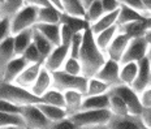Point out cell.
<instances>
[{
	"mask_svg": "<svg viewBox=\"0 0 151 129\" xmlns=\"http://www.w3.org/2000/svg\"><path fill=\"white\" fill-rule=\"evenodd\" d=\"M42 63H31V64H27L26 67L24 68V71L21 72L20 74L17 76V78L13 81L14 84L20 85V86L25 87V89H29L33 86L34 81L39 73L40 68H42Z\"/></svg>",
	"mask_w": 151,
	"mask_h": 129,
	"instance_id": "5bb4252c",
	"label": "cell"
},
{
	"mask_svg": "<svg viewBox=\"0 0 151 129\" xmlns=\"http://www.w3.org/2000/svg\"><path fill=\"white\" fill-rule=\"evenodd\" d=\"M0 99L8 100L18 107L42 102L40 97H37L29 89H25L14 82H5V81H0Z\"/></svg>",
	"mask_w": 151,
	"mask_h": 129,
	"instance_id": "3957f363",
	"label": "cell"
},
{
	"mask_svg": "<svg viewBox=\"0 0 151 129\" xmlns=\"http://www.w3.org/2000/svg\"><path fill=\"white\" fill-rule=\"evenodd\" d=\"M108 100H109L108 108H109V111L112 112V115H127V114H129L125 102L122 100L121 97L117 93H115L112 89H109V91H108Z\"/></svg>",
	"mask_w": 151,
	"mask_h": 129,
	"instance_id": "f1b7e54d",
	"label": "cell"
},
{
	"mask_svg": "<svg viewBox=\"0 0 151 129\" xmlns=\"http://www.w3.org/2000/svg\"><path fill=\"white\" fill-rule=\"evenodd\" d=\"M51 87H52V73L46 67L42 65V68H40L33 86L30 87V91L33 94H35L37 97H42L43 94L48 89H51Z\"/></svg>",
	"mask_w": 151,
	"mask_h": 129,
	"instance_id": "9a60e30c",
	"label": "cell"
},
{
	"mask_svg": "<svg viewBox=\"0 0 151 129\" xmlns=\"http://www.w3.org/2000/svg\"><path fill=\"white\" fill-rule=\"evenodd\" d=\"M111 89L115 91V93H117L122 98V100H124L125 104L128 107L129 114L141 116L143 106H142V103H141L139 94L136 93L130 86L124 85V84H119V85H116V86H112Z\"/></svg>",
	"mask_w": 151,
	"mask_h": 129,
	"instance_id": "ba28073f",
	"label": "cell"
},
{
	"mask_svg": "<svg viewBox=\"0 0 151 129\" xmlns=\"http://www.w3.org/2000/svg\"><path fill=\"white\" fill-rule=\"evenodd\" d=\"M146 59L149 60V63L151 64V43H149V47H147V52H146Z\"/></svg>",
	"mask_w": 151,
	"mask_h": 129,
	"instance_id": "db71d44e",
	"label": "cell"
},
{
	"mask_svg": "<svg viewBox=\"0 0 151 129\" xmlns=\"http://www.w3.org/2000/svg\"><path fill=\"white\" fill-rule=\"evenodd\" d=\"M0 18H1V14H0Z\"/></svg>",
	"mask_w": 151,
	"mask_h": 129,
	"instance_id": "680465c9",
	"label": "cell"
},
{
	"mask_svg": "<svg viewBox=\"0 0 151 129\" xmlns=\"http://www.w3.org/2000/svg\"><path fill=\"white\" fill-rule=\"evenodd\" d=\"M33 42V27L25 29L20 33L13 35V47L16 56L22 55L24 51L27 48V46Z\"/></svg>",
	"mask_w": 151,
	"mask_h": 129,
	"instance_id": "44dd1931",
	"label": "cell"
},
{
	"mask_svg": "<svg viewBox=\"0 0 151 129\" xmlns=\"http://www.w3.org/2000/svg\"><path fill=\"white\" fill-rule=\"evenodd\" d=\"M63 71L67 72L69 74H82V67L78 58H73V56H68L67 60L63 64Z\"/></svg>",
	"mask_w": 151,
	"mask_h": 129,
	"instance_id": "74e56055",
	"label": "cell"
},
{
	"mask_svg": "<svg viewBox=\"0 0 151 129\" xmlns=\"http://www.w3.org/2000/svg\"><path fill=\"white\" fill-rule=\"evenodd\" d=\"M143 37H145V39L147 40V43H151V29H146V30H145Z\"/></svg>",
	"mask_w": 151,
	"mask_h": 129,
	"instance_id": "f907efd6",
	"label": "cell"
},
{
	"mask_svg": "<svg viewBox=\"0 0 151 129\" xmlns=\"http://www.w3.org/2000/svg\"><path fill=\"white\" fill-rule=\"evenodd\" d=\"M34 27L40 31L43 35L46 37L50 42L55 46H59L61 42L60 39V24H43V22H37Z\"/></svg>",
	"mask_w": 151,
	"mask_h": 129,
	"instance_id": "ac0fdd59",
	"label": "cell"
},
{
	"mask_svg": "<svg viewBox=\"0 0 151 129\" xmlns=\"http://www.w3.org/2000/svg\"><path fill=\"white\" fill-rule=\"evenodd\" d=\"M21 56H24V59L29 63V64H31V63H42L43 64L42 55L39 53V51L37 50V47H35V45H34L33 42L27 46V48L25 50L24 53Z\"/></svg>",
	"mask_w": 151,
	"mask_h": 129,
	"instance_id": "f35d334b",
	"label": "cell"
},
{
	"mask_svg": "<svg viewBox=\"0 0 151 129\" xmlns=\"http://www.w3.org/2000/svg\"><path fill=\"white\" fill-rule=\"evenodd\" d=\"M82 38H83V31H77V33L73 34V37L70 39V45H69V56L78 58L81 45H82Z\"/></svg>",
	"mask_w": 151,
	"mask_h": 129,
	"instance_id": "ab89813d",
	"label": "cell"
},
{
	"mask_svg": "<svg viewBox=\"0 0 151 129\" xmlns=\"http://www.w3.org/2000/svg\"><path fill=\"white\" fill-rule=\"evenodd\" d=\"M26 5H33V7L40 8V7H47V5H52L50 0H24Z\"/></svg>",
	"mask_w": 151,
	"mask_h": 129,
	"instance_id": "c3c4849f",
	"label": "cell"
},
{
	"mask_svg": "<svg viewBox=\"0 0 151 129\" xmlns=\"http://www.w3.org/2000/svg\"><path fill=\"white\" fill-rule=\"evenodd\" d=\"M117 13H119V9L117 11H113V12H107V13H103L95 22H93L90 25V30L93 31L94 34L99 33V31L107 29V27L112 26V25H116V18H117Z\"/></svg>",
	"mask_w": 151,
	"mask_h": 129,
	"instance_id": "484cf974",
	"label": "cell"
},
{
	"mask_svg": "<svg viewBox=\"0 0 151 129\" xmlns=\"http://www.w3.org/2000/svg\"><path fill=\"white\" fill-rule=\"evenodd\" d=\"M24 5V0H4L0 4V14H1V17H11Z\"/></svg>",
	"mask_w": 151,
	"mask_h": 129,
	"instance_id": "e575fe53",
	"label": "cell"
},
{
	"mask_svg": "<svg viewBox=\"0 0 151 129\" xmlns=\"http://www.w3.org/2000/svg\"><path fill=\"white\" fill-rule=\"evenodd\" d=\"M81 1V4H82V7H83V9H86L89 5L91 4L93 1H95V0H80Z\"/></svg>",
	"mask_w": 151,
	"mask_h": 129,
	"instance_id": "f5cc1de1",
	"label": "cell"
},
{
	"mask_svg": "<svg viewBox=\"0 0 151 129\" xmlns=\"http://www.w3.org/2000/svg\"><path fill=\"white\" fill-rule=\"evenodd\" d=\"M149 86H151V69H150V76H149Z\"/></svg>",
	"mask_w": 151,
	"mask_h": 129,
	"instance_id": "9f6ffc18",
	"label": "cell"
},
{
	"mask_svg": "<svg viewBox=\"0 0 151 129\" xmlns=\"http://www.w3.org/2000/svg\"><path fill=\"white\" fill-rule=\"evenodd\" d=\"M141 119H142L146 129H151V107H143Z\"/></svg>",
	"mask_w": 151,
	"mask_h": 129,
	"instance_id": "7dc6e473",
	"label": "cell"
},
{
	"mask_svg": "<svg viewBox=\"0 0 151 129\" xmlns=\"http://www.w3.org/2000/svg\"><path fill=\"white\" fill-rule=\"evenodd\" d=\"M60 9H58L53 5H47V7L38 8L37 12V22L43 24H60Z\"/></svg>",
	"mask_w": 151,
	"mask_h": 129,
	"instance_id": "ffe728a7",
	"label": "cell"
},
{
	"mask_svg": "<svg viewBox=\"0 0 151 129\" xmlns=\"http://www.w3.org/2000/svg\"><path fill=\"white\" fill-rule=\"evenodd\" d=\"M63 5V12H67L69 14L85 17V9L80 0H60Z\"/></svg>",
	"mask_w": 151,
	"mask_h": 129,
	"instance_id": "8d00e7d4",
	"label": "cell"
},
{
	"mask_svg": "<svg viewBox=\"0 0 151 129\" xmlns=\"http://www.w3.org/2000/svg\"><path fill=\"white\" fill-rule=\"evenodd\" d=\"M103 13H104V11L102 8L100 0H95V1H93L89 7L85 9V18L89 22V25H91L93 22H95Z\"/></svg>",
	"mask_w": 151,
	"mask_h": 129,
	"instance_id": "d590c367",
	"label": "cell"
},
{
	"mask_svg": "<svg viewBox=\"0 0 151 129\" xmlns=\"http://www.w3.org/2000/svg\"><path fill=\"white\" fill-rule=\"evenodd\" d=\"M119 72H120V63L107 58L104 64L100 67V69L96 72V74L94 77L102 80L103 82L108 84L109 86L112 87V86H116V85L120 84Z\"/></svg>",
	"mask_w": 151,
	"mask_h": 129,
	"instance_id": "30bf717a",
	"label": "cell"
},
{
	"mask_svg": "<svg viewBox=\"0 0 151 129\" xmlns=\"http://www.w3.org/2000/svg\"><path fill=\"white\" fill-rule=\"evenodd\" d=\"M147 47H149V43H147V40L145 39L143 35H138V37L130 38L127 48H125V51L121 56L120 64H122V63H129V61L138 63L141 59L146 58Z\"/></svg>",
	"mask_w": 151,
	"mask_h": 129,
	"instance_id": "52a82bcc",
	"label": "cell"
},
{
	"mask_svg": "<svg viewBox=\"0 0 151 129\" xmlns=\"http://www.w3.org/2000/svg\"><path fill=\"white\" fill-rule=\"evenodd\" d=\"M100 4H102V8H103V11H104V13L117 11V9L120 8V1H119V0H100Z\"/></svg>",
	"mask_w": 151,
	"mask_h": 129,
	"instance_id": "7bdbcfd3",
	"label": "cell"
},
{
	"mask_svg": "<svg viewBox=\"0 0 151 129\" xmlns=\"http://www.w3.org/2000/svg\"><path fill=\"white\" fill-rule=\"evenodd\" d=\"M78 60L82 67V74L85 77H94L107 60L106 53L96 46L94 33L90 30V26L83 30L82 45L78 53Z\"/></svg>",
	"mask_w": 151,
	"mask_h": 129,
	"instance_id": "6da1fadb",
	"label": "cell"
},
{
	"mask_svg": "<svg viewBox=\"0 0 151 129\" xmlns=\"http://www.w3.org/2000/svg\"><path fill=\"white\" fill-rule=\"evenodd\" d=\"M38 107L40 108V111L43 112V115L48 119L50 121L55 123V121H59L61 119L67 117L68 114H67V110L63 108V107H58V106H52V104H48V103H38Z\"/></svg>",
	"mask_w": 151,
	"mask_h": 129,
	"instance_id": "d4e9b609",
	"label": "cell"
},
{
	"mask_svg": "<svg viewBox=\"0 0 151 129\" xmlns=\"http://www.w3.org/2000/svg\"><path fill=\"white\" fill-rule=\"evenodd\" d=\"M14 56L16 53L13 47V35H9L7 39H4L0 43V81H1L5 67Z\"/></svg>",
	"mask_w": 151,
	"mask_h": 129,
	"instance_id": "e0dca14e",
	"label": "cell"
},
{
	"mask_svg": "<svg viewBox=\"0 0 151 129\" xmlns=\"http://www.w3.org/2000/svg\"><path fill=\"white\" fill-rule=\"evenodd\" d=\"M0 128H25V123L20 114L0 111Z\"/></svg>",
	"mask_w": 151,
	"mask_h": 129,
	"instance_id": "f546056e",
	"label": "cell"
},
{
	"mask_svg": "<svg viewBox=\"0 0 151 129\" xmlns=\"http://www.w3.org/2000/svg\"><path fill=\"white\" fill-rule=\"evenodd\" d=\"M143 7L146 9V12L149 13V16H151V0H142Z\"/></svg>",
	"mask_w": 151,
	"mask_h": 129,
	"instance_id": "681fc988",
	"label": "cell"
},
{
	"mask_svg": "<svg viewBox=\"0 0 151 129\" xmlns=\"http://www.w3.org/2000/svg\"><path fill=\"white\" fill-rule=\"evenodd\" d=\"M150 69H151V64L149 63L146 58L141 59L138 61V72L137 76L134 78L133 84L130 85V87L133 89L136 93L141 94L142 91L149 86V76H150Z\"/></svg>",
	"mask_w": 151,
	"mask_h": 129,
	"instance_id": "4fadbf2b",
	"label": "cell"
},
{
	"mask_svg": "<svg viewBox=\"0 0 151 129\" xmlns=\"http://www.w3.org/2000/svg\"><path fill=\"white\" fill-rule=\"evenodd\" d=\"M137 72H138V63L137 61H129V63H122V64H120V72H119L120 84L130 86L137 76Z\"/></svg>",
	"mask_w": 151,
	"mask_h": 129,
	"instance_id": "cb8c5ba5",
	"label": "cell"
},
{
	"mask_svg": "<svg viewBox=\"0 0 151 129\" xmlns=\"http://www.w3.org/2000/svg\"><path fill=\"white\" fill-rule=\"evenodd\" d=\"M37 12L38 8L33 7V5H26L25 4L21 9L9 17V22H11V34L20 33L25 29L33 27L37 24Z\"/></svg>",
	"mask_w": 151,
	"mask_h": 129,
	"instance_id": "5b68a950",
	"label": "cell"
},
{
	"mask_svg": "<svg viewBox=\"0 0 151 129\" xmlns=\"http://www.w3.org/2000/svg\"><path fill=\"white\" fill-rule=\"evenodd\" d=\"M21 107L13 104V103L8 102V100L0 99V111L3 112H13V114H20Z\"/></svg>",
	"mask_w": 151,
	"mask_h": 129,
	"instance_id": "ee69618b",
	"label": "cell"
},
{
	"mask_svg": "<svg viewBox=\"0 0 151 129\" xmlns=\"http://www.w3.org/2000/svg\"><path fill=\"white\" fill-rule=\"evenodd\" d=\"M106 128L111 129H146L142 119L138 115H112L109 121L107 123Z\"/></svg>",
	"mask_w": 151,
	"mask_h": 129,
	"instance_id": "9c48e42d",
	"label": "cell"
},
{
	"mask_svg": "<svg viewBox=\"0 0 151 129\" xmlns=\"http://www.w3.org/2000/svg\"><path fill=\"white\" fill-rule=\"evenodd\" d=\"M11 34V22L9 17H1L0 18V43L4 39H7Z\"/></svg>",
	"mask_w": 151,
	"mask_h": 129,
	"instance_id": "b9f144b4",
	"label": "cell"
},
{
	"mask_svg": "<svg viewBox=\"0 0 151 129\" xmlns=\"http://www.w3.org/2000/svg\"><path fill=\"white\" fill-rule=\"evenodd\" d=\"M139 99L143 107H151V86H147L139 94Z\"/></svg>",
	"mask_w": 151,
	"mask_h": 129,
	"instance_id": "bcb514c9",
	"label": "cell"
},
{
	"mask_svg": "<svg viewBox=\"0 0 151 129\" xmlns=\"http://www.w3.org/2000/svg\"><path fill=\"white\" fill-rule=\"evenodd\" d=\"M51 128H69V129H74V124L73 121L69 119V116H67V117L61 119V120L59 121H55L51 124Z\"/></svg>",
	"mask_w": 151,
	"mask_h": 129,
	"instance_id": "f6af8a7d",
	"label": "cell"
},
{
	"mask_svg": "<svg viewBox=\"0 0 151 129\" xmlns=\"http://www.w3.org/2000/svg\"><path fill=\"white\" fill-rule=\"evenodd\" d=\"M20 115L24 119L25 128H34V129L51 128V121L43 115V112L38 107V103L21 106Z\"/></svg>",
	"mask_w": 151,
	"mask_h": 129,
	"instance_id": "8992f818",
	"label": "cell"
},
{
	"mask_svg": "<svg viewBox=\"0 0 151 129\" xmlns=\"http://www.w3.org/2000/svg\"><path fill=\"white\" fill-rule=\"evenodd\" d=\"M108 104H109L108 93L99 94V95H85L83 100H82V106H81V110L108 108Z\"/></svg>",
	"mask_w": 151,
	"mask_h": 129,
	"instance_id": "7402d4cb",
	"label": "cell"
},
{
	"mask_svg": "<svg viewBox=\"0 0 151 129\" xmlns=\"http://www.w3.org/2000/svg\"><path fill=\"white\" fill-rule=\"evenodd\" d=\"M145 18L138 20V21H134V22H129V24L121 25V26H117V29H119V31H122V33H125L127 35H129L130 38H133V37H138V35H143L145 30H146Z\"/></svg>",
	"mask_w": 151,
	"mask_h": 129,
	"instance_id": "d6a6232c",
	"label": "cell"
},
{
	"mask_svg": "<svg viewBox=\"0 0 151 129\" xmlns=\"http://www.w3.org/2000/svg\"><path fill=\"white\" fill-rule=\"evenodd\" d=\"M112 112L109 108L99 110H81L69 115L76 128H106Z\"/></svg>",
	"mask_w": 151,
	"mask_h": 129,
	"instance_id": "7a4b0ae2",
	"label": "cell"
},
{
	"mask_svg": "<svg viewBox=\"0 0 151 129\" xmlns=\"http://www.w3.org/2000/svg\"><path fill=\"white\" fill-rule=\"evenodd\" d=\"M69 56V46L67 45H59L52 48L50 55L47 56L43 61V67H46L50 72H55L63 68V64Z\"/></svg>",
	"mask_w": 151,
	"mask_h": 129,
	"instance_id": "7c38bea8",
	"label": "cell"
},
{
	"mask_svg": "<svg viewBox=\"0 0 151 129\" xmlns=\"http://www.w3.org/2000/svg\"><path fill=\"white\" fill-rule=\"evenodd\" d=\"M111 86L108 84L103 82L102 80L96 77H89L87 80V87L85 91V95H99V94L108 93Z\"/></svg>",
	"mask_w": 151,
	"mask_h": 129,
	"instance_id": "1f68e13d",
	"label": "cell"
},
{
	"mask_svg": "<svg viewBox=\"0 0 151 129\" xmlns=\"http://www.w3.org/2000/svg\"><path fill=\"white\" fill-rule=\"evenodd\" d=\"M145 18L141 13H138L137 11L127 7L124 4H120V8H119V13H117V18H116V25L117 26H121V25L129 24V22H134V21L142 20Z\"/></svg>",
	"mask_w": 151,
	"mask_h": 129,
	"instance_id": "4316f807",
	"label": "cell"
},
{
	"mask_svg": "<svg viewBox=\"0 0 151 129\" xmlns=\"http://www.w3.org/2000/svg\"><path fill=\"white\" fill-rule=\"evenodd\" d=\"M51 73H52V87L63 91V93L67 90H77L81 91L85 95L89 77H85L83 74H69L63 69L51 72Z\"/></svg>",
	"mask_w": 151,
	"mask_h": 129,
	"instance_id": "277c9868",
	"label": "cell"
},
{
	"mask_svg": "<svg viewBox=\"0 0 151 129\" xmlns=\"http://www.w3.org/2000/svg\"><path fill=\"white\" fill-rule=\"evenodd\" d=\"M51 1V4L53 5V7H56L58 9H60V11H63V5L60 3V0H50Z\"/></svg>",
	"mask_w": 151,
	"mask_h": 129,
	"instance_id": "816d5d0a",
	"label": "cell"
},
{
	"mask_svg": "<svg viewBox=\"0 0 151 129\" xmlns=\"http://www.w3.org/2000/svg\"><path fill=\"white\" fill-rule=\"evenodd\" d=\"M33 43L35 45L37 50L39 51L40 55H42L43 61H45V59L50 55V52L52 51L53 45L40 33V31H38L34 26H33Z\"/></svg>",
	"mask_w": 151,
	"mask_h": 129,
	"instance_id": "83f0119b",
	"label": "cell"
},
{
	"mask_svg": "<svg viewBox=\"0 0 151 129\" xmlns=\"http://www.w3.org/2000/svg\"><path fill=\"white\" fill-rule=\"evenodd\" d=\"M119 1H120V4H124V5H127V7L137 11L138 13H141L143 17H147V16H149V13H147L146 9L143 7L142 0H119Z\"/></svg>",
	"mask_w": 151,
	"mask_h": 129,
	"instance_id": "60d3db41",
	"label": "cell"
},
{
	"mask_svg": "<svg viewBox=\"0 0 151 129\" xmlns=\"http://www.w3.org/2000/svg\"><path fill=\"white\" fill-rule=\"evenodd\" d=\"M129 40H130V37L127 35L125 33H122V31H119L117 29V33L115 34V37L112 38V40L109 42V45L107 46V48L104 51L106 56L112 59V60H116L120 63L121 56L124 53L125 48H127Z\"/></svg>",
	"mask_w": 151,
	"mask_h": 129,
	"instance_id": "8fae6325",
	"label": "cell"
},
{
	"mask_svg": "<svg viewBox=\"0 0 151 129\" xmlns=\"http://www.w3.org/2000/svg\"><path fill=\"white\" fill-rule=\"evenodd\" d=\"M3 1H4V0H0V4H1V3H3Z\"/></svg>",
	"mask_w": 151,
	"mask_h": 129,
	"instance_id": "6f0895ef",
	"label": "cell"
},
{
	"mask_svg": "<svg viewBox=\"0 0 151 129\" xmlns=\"http://www.w3.org/2000/svg\"><path fill=\"white\" fill-rule=\"evenodd\" d=\"M60 24H64V25H67V26H69L74 33H77V31H83L85 29H87V27L90 26L85 17L69 14L67 12H61Z\"/></svg>",
	"mask_w": 151,
	"mask_h": 129,
	"instance_id": "603a6c76",
	"label": "cell"
},
{
	"mask_svg": "<svg viewBox=\"0 0 151 129\" xmlns=\"http://www.w3.org/2000/svg\"><path fill=\"white\" fill-rule=\"evenodd\" d=\"M83 97H85L83 94L77 90L64 91V103H65V110H67L68 116L80 111L81 106H82Z\"/></svg>",
	"mask_w": 151,
	"mask_h": 129,
	"instance_id": "d6986e66",
	"label": "cell"
},
{
	"mask_svg": "<svg viewBox=\"0 0 151 129\" xmlns=\"http://www.w3.org/2000/svg\"><path fill=\"white\" fill-rule=\"evenodd\" d=\"M145 25H146V29H151V16H147L145 18Z\"/></svg>",
	"mask_w": 151,
	"mask_h": 129,
	"instance_id": "11a10c76",
	"label": "cell"
},
{
	"mask_svg": "<svg viewBox=\"0 0 151 129\" xmlns=\"http://www.w3.org/2000/svg\"><path fill=\"white\" fill-rule=\"evenodd\" d=\"M43 103H48L52 106H58V107H63L65 108V103H64V93L55 87H51L40 97Z\"/></svg>",
	"mask_w": 151,
	"mask_h": 129,
	"instance_id": "836d02e7",
	"label": "cell"
},
{
	"mask_svg": "<svg viewBox=\"0 0 151 129\" xmlns=\"http://www.w3.org/2000/svg\"><path fill=\"white\" fill-rule=\"evenodd\" d=\"M27 64H29V63L25 60L24 56H21V55L14 56V58L8 63L7 67H5L4 73H3V77H1V81H5V82H13Z\"/></svg>",
	"mask_w": 151,
	"mask_h": 129,
	"instance_id": "2e32d148",
	"label": "cell"
},
{
	"mask_svg": "<svg viewBox=\"0 0 151 129\" xmlns=\"http://www.w3.org/2000/svg\"><path fill=\"white\" fill-rule=\"evenodd\" d=\"M116 33H117V25H112V26H109V27H107V29H104V30L99 31V33L94 34L96 46H98L99 48L104 52L107 46L109 45V42L112 40V38L115 37Z\"/></svg>",
	"mask_w": 151,
	"mask_h": 129,
	"instance_id": "4dcf8cb0",
	"label": "cell"
}]
</instances>
